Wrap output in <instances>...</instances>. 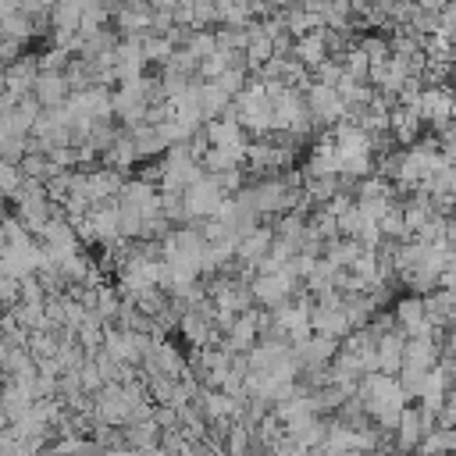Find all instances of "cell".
<instances>
[{"label":"cell","mask_w":456,"mask_h":456,"mask_svg":"<svg viewBox=\"0 0 456 456\" xmlns=\"http://www.w3.org/2000/svg\"><path fill=\"white\" fill-rule=\"evenodd\" d=\"M33 93H36V100H40L43 107H58V104L68 97V75H54V72H43V75L36 79Z\"/></svg>","instance_id":"2"},{"label":"cell","mask_w":456,"mask_h":456,"mask_svg":"<svg viewBox=\"0 0 456 456\" xmlns=\"http://www.w3.org/2000/svg\"><path fill=\"white\" fill-rule=\"evenodd\" d=\"M296 54H300L303 65H325V40L321 36H303Z\"/></svg>","instance_id":"3"},{"label":"cell","mask_w":456,"mask_h":456,"mask_svg":"<svg viewBox=\"0 0 456 456\" xmlns=\"http://www.w3.org/2000/svg\"><path fill=\"white\" fill-rule=\"evenodd\" d=\"M289 289H293V268L286 271V268H279V271H268L257 286H254V296L261 300V303H282L286 296H289Z\"/></svg>","instance_id":"1"}]
</instances>
